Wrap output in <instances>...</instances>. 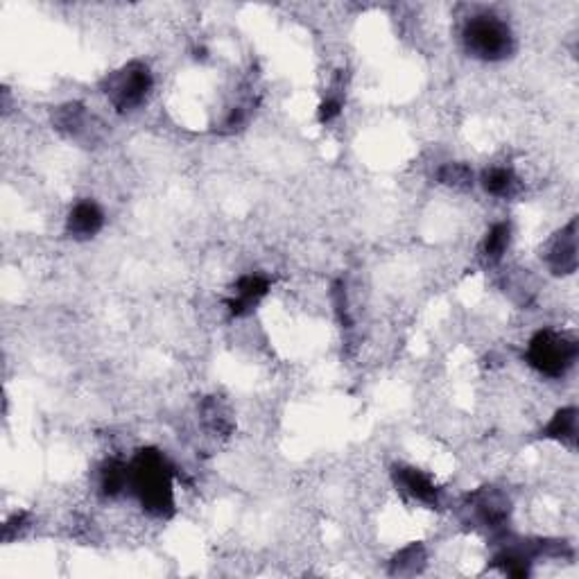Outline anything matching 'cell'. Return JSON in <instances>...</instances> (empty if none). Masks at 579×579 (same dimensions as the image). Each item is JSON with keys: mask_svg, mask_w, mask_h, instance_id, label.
I'll return each instance as SVG.
<instances>
[{"mask_svg": "<svg viewBox=\"0 0 579 579\" xmlns=\"http://www.w3.org/2000/svg\"><path fill=\"white\" fill-rule=\"evenodd\" d=\"M129 491L157 518L175 514V466L157 448H143L129 462Z\"/></svg>", "mask_w": 579, "mask_h": 579, "instance_id": "1", "label": "cell"}, {"mask_svg": "<svg viewBox=\"0 0 579 579\" xmlns=\"http://www.w3.org/2000/svg\"><path fill=\"white\" fill-rule=\"evenodd\" d=\"M462 46L480 62H505L516 53V37L509 23L494 12H478L466 19L462 28Z\"/></svg>", "mask_w": 579, "mask_h": 579, "instance_id": "2", "label": "cell"}, {"mask_svg": "<svg viewBox=\"0 0 579 579\" xmlns=\"http://www.w3.org/2000/svg\"><path fill=\"white\" fill-rule=\"evenodd\" d=\"M100 89L118 114H132L148 102L154 89V77L148 64L134 59V62H127L111 71L100 82Z\"/></svg>", "mask_w": 579, "mask_h": 579, "instance_id": "3", "label": "cell"}, {"mask_svg": "<svg viewBox=\"0 0 579 579\" xmlns=\"http://www.w3.org/2000/svg\"><path fill=\"white\" fill-rule=\"evenodd\" d=\"M577 356L579 347L573 337L552 331V328H543V331L534 333L532 340L527 342L525 353L530 367L546 378L566 376L575 367Z\"/></svg>", "mask_w": 579, "mask_h": 579, "instance_id": "4", "label": "cell"}, {"mask_svg": "<svg viewBox=\"0 0 579 579\" xmlns=\"http://www.w3.org/2000/svg\"><path fill=\"white\" fill-rule=\"evenodd\" d=\"M53 127L66 141L93 148L102 141V123L95 118L82 102H66L53 111Z\"/></svg>", "mask_w": 579, "mask_h": 579, "instance_id": "5", "label": "cell"}, {"mask_svg": "<svg viewBox=\"0 0 579 579\" xmlns=\"http://www.w3.org/2000/svg\"><path fill=\"white\" fill-rule=\"evenodd\" d=\"M466 509L482 527L489 530H503L512 514V500L496 487H482L466 496Z\"/></svg>", "mask_w": 579, "mask_h": 579, "instance_id": "6", "label": "cell"}, {"mask_svg": "<svg viewBox=\"0 0 579 579\" xmlns=\"http://www.w3.org/2000/svg\"><path fill=\"white\" fill-rule=\"evenodd\" d=\"M392 480L394 487L401 491L403 496H408L410 500L426 507H439L442 505V489L435 480L430 478L426 471L417 469V466L410 464H394L392 466Z\"/></svg>", "mask_w": 579, "mask_h": 579, "instance_id": "7", "label": "cell"}, {"mask_svg": "<svg viewBox=\"0 0 579 579\" xmlns=\"http://www.w3.org/2000/svg\"><path fill=\"white\" fill-rule=\"evenodd\" d=\"M543 263L555 276H573L577 272V220L561 227L541 249Z\"/></svg>", "mask_w": 579, "mask_h": 579, "instance_id": "8", "label": "cell"}, {"mask_svg": "<svg viewBox=\"0 0 579 579\" xmlns=\"http://www.w3.org/2000/svg\"><path fill=\"white\" fill-rule=\"evenodd\" d=\"M270 292V279L263 274H245L240 276L233 285V292L227 301V308L231 317H247L254 313L256 306L267 297Z\"/></svg>", "mask_w": 579, "mask_h": 579, "instance_id": "9", "label": "cell"}, {"mask_svg": "<svg viewBox=\"0 0 579 579\" xmlns=\"http://www.w3.org/2000/svg\"><path fill=\"white\" fill-rule=\"evenodd\" d=\"M105 227V211L98 202L82 200L77 202L66 218V233L73 240H91Z\"/></svg>", "mask_w": 579, "mask_h": 579, "instance_id": "10", "label": "cell"}, {"mask_svg": "<svg viewBox=\"0 0 579 579\" xmlns=\"http://www.w3.org/2000/svg\"><path fill=\"white\" fill-rule=\"evenodd\" d=\"M200 419H202L204 430L209 432L211 437L227 439L233 432V428H236L233 412L222 396H206V399L200 403Z\"/></svg>", "mask_w": 579, "mask_h": 579, "instance_id": "11", "label": "cell"}, {"mask_svg": "<svg viewBox=\"0 0 579 579\" xmlns=\"http://www.w3.org/2000/svg\"><path fill=\"white\" fill-rule=\"evenodd\" d=\"M541 439H550V442H557L561 446H566L568 451H575L577 448V408H561L552 419L541 428L539 432Z\"/></svg>", "mask_w": 579, "mask_h": 579, "instance_id": "12", "label": "cell"}, {"mask_svg": "<svg viewBox=\"0 0 579 579\" xmlns=\"http://www.w3.org/2000/svg\"><path fill=\"white\" fill-rule=\"evenodd\" d=\"M480 184L485 188V193L491 197H498V200H512L518 193H521V179H518L516 172L507 166H491L482 172Z\"/></svg>", "mask_w": 579, "mask_h": 579, "instance_id": "13", "label": "cell"}, {"mask_svg": "<svg viewBox=\"0 0 579 579\" xmlns=\"http://www.w3.org/2000/svg\"><path fill=\"white\" fill-rule=\"evenodd\" d=\"M509 245H512V224L498 222L487 231L485 240H482L480 256L487 265H498L503 261Z\"/></svg>", "mask_w": 579, "mask_h": 579, "instance_id": "14", "label": "cell"}, {"mask_svg": "<svg viewBox=\"0 0 579 579\" xmlns=\"http://www.w3.org/2000/svg\"><path fill=\"white\" fill-rule=\"evenodd\" d=\"M428 564V552L421 543H410V546L401 548L390 561V575L394 577H414L423 573Z\"/></svg>", "mask_w": 579, "mask_h": 579, "instance_id": "15", "label": "cell"}, {"mask_svg": "<svg viewBox=\"0 0 579 579\" xmlns=\"http://www.w3.org/2000/svg\"><path fill=\"white\" fill-rule=\"evenodd\" d=\"M100 494L105 498H118L129 489V464L120 460H107L100 466Z\"/></svg>", "mask_w": 579, "mask_h": 579, "instance_id": "16", "label": "cell"}, {"mask_svg": "<svg viewBox=\"0 0 579 579\" xmlns=\"http://www.w3.org/2000/svg\"><path fill=\"white\" fill-rule=\"evenodd\" d=\"M437 181L442 186L453 188V190H469L475 184V175L471 166H466V163L451 161V163H444V166L437 170Z\"/></svg>", "mask_w": 579, "mask_h": 579, "instance_id": "17", "label": "cell"}, {"mask_svg": "<svg viewBox=\"0 0 579 579\" xmlns=\"http://www.w3.org/2000/svg\"><path fill=\"white\" fill-rule=\"evenodd\" d=\"M30 527V514L28 512H16L12 518H7V523L3 525V541L10 543L14 539H19L23 530Z\"/></svg>", "mask_w": 579, "mask_h": 579, "instance_id": "18", "label": "cell"}, {"mask_svg": "<svg viewBox=\"0 0 579 579\" xmlns=\"http://www.w3.org/2000/svg\"><path fill=\"white\" fill-rule=\"evenodd\" d=\"M340 114H342V100L337 98V95H331V98H326L322 105H319L317 120L322 125H328V123H333V120Z\"/></svg>", "mask_w": 579, "mask_h": 579, "instance_id": "19", "label": "cell"}]
</instances>
